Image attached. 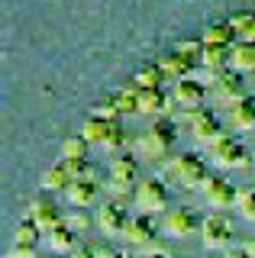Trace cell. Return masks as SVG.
Returning a JSON list of instances; mask_svg holds the SVG:
<instances>
[{"label": "cell", "instance_id": "cell-7", "mask_svg": "<svg viewBox=\"0 0 255 258\" xmlns=\"http://www.w3.org/2000/svg\"><path fill=\"white\" fill-rule=\"evenodd\" d=\"M39 226L33 220H23L13 232V258H36V242H39Z\"/></svg>", "mask_w": 255, "mask_h": 258}, {"label": "cell", "instance_id": "cell-18", "mask_svg": "<svg viewBox=\"0 0 255 258\" xmlns=\"http://www.w3.org/2000/svg\"><path fill=\"white\" fill-rule=\"evenodd\" d=\"M142 258H171V255H168V252H158V248H152V252H146Z\"/></svg>", "mask_w": 255, "mask_h": 258}, {"label": "cell", "instance_id": "cell-19", "mask_svg": "<svg viewBox=\"0 0 255 258\" xmlns=\"http://www.w3.org/2000/svg\"><path fill=\"white\" fill-rule=\"evenodd\" d=\"M103 258H126V255H119V252H113V248H107V252H100Z\"/></svg>", "mask_w": 255, "mask_h": 258}, {"label": "cell", "instance_id": "cell-16", "mask_svg": "<svg viewBox=\"0 0 255 258\" xmlns=\"http://www.w3.org/2000/svg\"><path fill=\"white\" fill-rule=\"evenodd\" d=\"M71 258H103V255H97L94 248H87V245H78L75 252H71Z\"/></svg>", "mask_w": 255, "mask_h": 258}, {"label": "cell", "instance_id": "cell-6", "mask_svg": "<svg viewBox=\"0 0 255 258\" xmlns=\"http://www.w3.org/2000/svg\"><path fill=\"white\" fill-rule=\"evenodd\" d=\"M110 187H113V194H126L130 187H139L136 184V161L130 155H119L110 165Z\"/></svg>", "mask_w": 255, "mask_h": 258}, {"label": "cell", "instance_id": "cell-2", "mask_svg": "<svg viewBox=\"0 0 255 258\" xmlns=\"http://www.w3.org/2000/svg\"><path fill=\"white\" fill-rule=\"evenodd\" d=\"M201 239L207 248H229V242H233V223L223 213H210L201 223Z\"/></svg>", "mask_w": 255, "mask_h": 258}, {"label": "cell", "instance_id": "cell-5", "mask_svg": "<svg viewBox=\"0 0 255 258\" xmlns=\"http://www.w3.org/2000/svg\"><path fill=\"white\" fill-rule=\"evenodd\" d=\"M204 197H207V204H210V207H217V210H223V207H233L236 204V187H233V184H229L226 181V177H223V174H210V177H207V181H204Z\"/></svg>", "mask_w": 255, "mask_h": 258}, {"label": "cell", "instance_id": "cell-14", "mask_svg": "<svg viewBox=\"0 0 255 258\" xmlns=\"http://www.w3.org/2000/svg\"><path fill=\"white\" fill-rule=\"evenodd\" d=\"M236 210L242 213V220L255 223V187H242L236 194Z\"/></svg>", "mask_w": 255, "mask_h": 258}, {"label": "cell", "instance_id": "cell-8", "mask_svg": "<svg viewBox=\"0 0 255 258\" xmlns=\"http://www.w3.org/2000/svg\"><path fill=\"white\" fill-rule=\"evenodd\" d=\"M126 213H123V207L119 204H103L100 207V213H97V226L107 236H119V232H126Z\"/></svg>", "mask_w": 255, "mask_h": 258}, {"label": "cell", "instance_id": "cell-3", "mask_svg": "<svg viewBox=\"0 0 255 258\" xmlns=\"http://www.w3.org/2000/svg\"><path fill=\"white\" fill-rule=\"evenodd\" d=\"M136 204L142 213H162L168 207V190L158 177H146V181L136 187Z\"/></svg>", "mask_w": 255, "mask_h": 258}, {"label": "cell", "instance_id": "cell-12", "mask_svg": "<svg viewBox=\"0 0 255 258\" xmlns=\"http://www.w3.org/2000/svg\"><path fill=\"white\" fill-rule=\"evenodd\" d=\"M49 245H52L58 255L75 252V248H78V242H75V229H71L68 223H58V226H55V229L49 232Z\"/></svg>", "mask_w": 255, "mask_h": 258}, {"label": "cell", "instance_id": "cell-10", "mask_svg": "<svg viewBox=\"0 0 255 258\" xmlns=\"http://www.w3.org/2000/svg\"><path fill=\"white\" fill-rule=\"evenodd\" d=\"M126 242H133V245H149L155 236V223L149 220V213H139V216H133L130 223H126Z\"/></svg>", "mask_w": 255, "mask_h": 258}, {"label": "cell", "instance_id": "cell-11", "mask_svg": "<svg viewBox=\"0 0 255 258\" xmlns=\"http://www.w3.org/2000/svg\"><path fill=\"white\" fill-rule=\"evenodd\" d=\"M65 194H68V200L75 207H91L94 200H97V181H94L91 174H87V177H75Z\"/></svg>", "mask_w": 255, "mask_h": 258}, {"label": "cell", "instance_id": "cell-15", "mask_svg": "<svg viewBox=\"0 0 255 258\" xmlns=\"http://www.w3.org/2000/svg\"><path fill=\"white\" fill-rule=\"evenodd\" d=\"M61 155H65V161H87V139H84V136L68 139L65 149H61Z\"/></svg>", "mask_w": 255, "mask_h": 258}, {"label": "cell", "instance_id": "cell-13", "mask_svg": "<svg viewBox=\"0 0 255 258\" xmlns=\"http://www.w3.org/2000/svg\"><path fill=\"white\" fill-rule=\"evenodd\" d=\"M71 181H75V174H71V168L61 161V165H55L49 174H45V181H42V187L45 190H68L71 187Z\"/></svg>", "mask_w": 255, "mask_h": 258}, {"label": "cell", "instance_id": "cell-17", "mask_svg": "<svg viewBox=\"0 0 255 258\" xmlns=\"http://www.w3.org/2000/svg\"><path fill=\"white\" fill-rule=\"evenodd\" d=\"M223 258H252V255H249V248H229Z\"/></svg>", "mask_w": 255, "mask_h": 258}, {"label": "cell", "instance_id": "cell-4", "mask_svg": "<svg viewBox=\"0 0 255 258\" xmlns=\"http://www.w3.org/2000/svg\"><path fill=\"white\" fill-rule=\"evenodd\" d=\"M201 223L204 220H197V213L190 207H174L165 213V232L174 239H187V236H194L197 229H201Z\"/></svg>", "mask_w": 255, "mask_h": 258}, {"label": "cell", "instance_id": "cell-9", "mask_svg": "<svg viewBox=\"0 0 255 258\" xmlns=\"http://www.w3.org/2000/svg\"><path fill=\"white\" fill-rule=\"evenodd\" d=\"M29 220H33L39 229H45V232H52L55 226L61 223V216H58V210H55V204L52 200H33V204H29Z\"/></svg>", "mask_w": 255, "mask_h": 258}, {"label": "cell", "instance_id": "cell-1", "mask_svg": "<svg viewBox=\"0 0 255 258\" xmlns=\"http://www.w3.org/2000/svg\"><path fill=\"white\" fill-rule=\"evenodd\" d=\"M168 177H174L178 184H184L187 190H197V187H204V181L210 174H207V161L197 155V152H181L178 158H171Z\"/></svg>", "mask_w": 255, "mask_h": 258}]
</instances>
